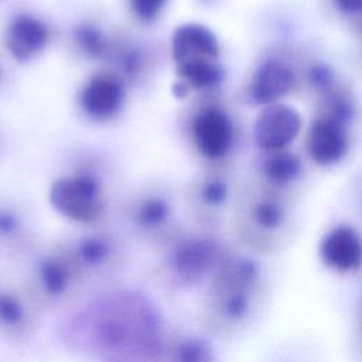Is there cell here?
Listing matches in <instances>:
<instances>
[{
	"label": "cell",
	"instance_id": "ac0fdd59",
	"mask_svg": "<svg viewBox=\"0 0 362 362\" xmlns=\"http://www.w3.org/2000/svg\"><path fill=\"white\" fill-rule=\"evenodd\" d=\"M177 75L180 81L187 83L189 89H211L218 86L223 79L222 68L212 59H188L177 64Z\"/></svg>",
	"mask_w": 362,
	"mask_h": 362
},
{
	"label": "cell",
	"instance_id": "52a82bcc",
	"mask_svg": "<svg viewBox=\"0 0 362 362\" xmlns=\"http://www.w3.org/2000/svg\"><path fill=\"white\" fill-rule=\"evenodd\" d=\"M303 119L290 105L272 103L262 109L255 122L253 134L256 144L269 151H281L298 136Z\"/></svg>",
	"mask_w": 362,
	"mask_h": 362
},
{
	"label": "cell",
	"instance_id": "5bb4252c",
	"mask_svg": "<svg viewBox=\"0 0 362 362\" xmlns=\"http://www.w3.org/2000/svg\"><path fill=\"white\" fill-rule=\"evenodd\" d=\"M81 106L88 116L105 120L113 117L123 106L124 89L119 79L110 75H95L81 92Z\"/></svg>",
	"mask_w": 362,
	"mask_h": 362
},
{
	"label": "cell",
	"instance_id": "7402d4cb",
	"mask_svg": "<svg viewBox=\"0 0 362 362\" xmlns=\"http://www.w3.org/2000/svg\"><path fill=\"white\" fill-rule=\"evenodd\" d=\"M228 195H229L228 185L223 181L212 180L205 182L201 187L198 198L206 211L215 212V211H219L226 204Z\"/></svg>",
	"mask_w": 362,
	"mask_h": 362
},
{
	"label": "cell",
	"instance_id": "7a4b0ae2",
	"mask_svg": "<svg viewBox=\"0 0 362 362\" xmlns=\"http://www.w3.org/2000/svg\"><path fill=\"white\" fill-rule=\"evenodd\" d=\"M270 274L253 253L229 250L204 286L201 321L211 338L233 339L260 317L270 296Z\"/></svg>",
	"mask_w": 362,
	"mask_h": 362
},
{
	"label": "cell",
	"instance_id": "603a6c76",
	"mask_svg": "<svg viewBox=\"0 0 362 362\" xmlns=\"http://www.w3.org/2000/svg\"><path fill=\"white\" fill-rule=\"evenodd\" d=\"M168 0H129L133 14L141 21H153L158 17Z\"/></svg>",
	"mask_w": 362,
	"mask_h": 362
},
{
	"label": "cell",
	"instance_id": "f1b7e54d",
	"mask_svg": "<svg viewBox=\"0 0 362 362\" xmlns=\"http://www.w3.org/2000/svg\"><path fill=\"white\" fill-rule=\"evenodd\" d=\"M0 81H1V69H0Z\"/></svg>",
	"mask_w": 362,
	"mask_h": 362
},
{
	"label": "cell",
	"instance_id": "9c48e42d",
	"mask_svg": "<svg viewBox=\"0 0 362 362\" xmlns=\"http://www.w3.org/2000/svg\"><path fill=\"white\" fill-rule=\"evenodd\" d=\"M37 281L41 293L52 301H65L75 297L85 280L65 250L40 257Z\"/></svg>",
	"mask_w": 362,
	"mask_h": 362
},
{
	"label": "cell",
	"instance_id": "ffe728a7",
	"mask_svg": "<svg viewBox=\"0 0 362 362\" xmlns=\"http://www.w3.org/2000/svg\"><path fill=\"white\" fill-rule=\"evenodd\" d=\"M74 40L78 47L90 58H100L107 51L105 34L92 24H81L74 31Z\"/></svg>",
	"mask_w": 362,
	"mask_h": 362
},
{
	"label": "cell",
	"instance_id": "44dd1931",
	"mask_svg": "<svg viewBox=\"0 0 362 362\" xmlns=\"http://www.w3.org/2000/svg\"><path fill=\"white\" fill-rule=\"evenodd\" d=\"M25 318L24 303L14 294L0 291V322L17 328L25 322Z\"/></svg>",
	"mask_w": 362,
	"mask_h": 362
},
{
	"label": "cell",
	"instance_id": "7c38bea8",
	"mask_svg": "<svg viewBox=\"0 0 362 362\" xmlns=\"http://www.w3.org/2000/svg\"><path fill=\"white\" fill-rule=\"evenodd\" d=\"M171 205L158 195L141 199L132 212V223L137 233L157 249H161L175 235L171 232Z\"/></svg>",
	"mask_w": 362,
	"mask_h": 362
},
{
	"label": "cell",
	"instance_id": "4316f807",
	"mask_svg": "<svg viewBox=\"0 0 362 362\" xmlns=\"http://www.w3.org/2000/svg\"><path fill=\"white\" fill-rule=\"evenodd\" d=\"M334 7L344 14H359L362 10V0H332Z\"/></svg>",
	"mask_w": 362,
	"mask_h": 362
},
{
	"label": "cell",
	"instance_id": "8fae6325",
	"mask_svg": "<svg viewBox=\"0 0 362 362\" xmlns=\"http://www.w3.org/2000/svg\"><path fill=\"white\" fill-rule=\"evenodd\" d=\"M192 137L204 157L211 160L222 158L228 154L233 140V127L229 116L215 107L201 112L194 120Z\"/></svg>",
	"mask_w": 362,
	"mask_h": 362
},
{
	"label": "cell",
	"instance_id": "cb8c5ba5",
	"mask_svg": "<svg viewBox=\"0 0 362 362\" xmlns=\"http://www.w3.org/2000/svg\"><path fill=\"white\" fill-rule=\"evenodd\" d=\"M334 79L332 69L325 64H317L308 71V81L317 90H328Z\"/></svg>",
	"mask_w": 362,
	"mask_h": 362
},
{
	"label": "cell",
	"instance_id": "ba28073f",
	"mask_svg": "<svg viewBox=\"0 0 362 362\" xmlns=\"http://www.w3.org/2000/svg\"><path fill=\"white\" fill-rule=\"evenodd\" d=\"M318 257L322 266L338 274H358L362 267V240L359 232L349 225L329 229L320 240Z\"/></svg>",
	"mask_w": 362,
	"mask_h": 362
},
{
	"label": "cell",
	"instance_id": "6da1fadb",
	"mask_svg": "<svg viewBox=\"0 0 362 362\" xmlns=\"http://www.w3.org/2000/svg\"><path fill=\"white\" fill-rule=\"evenodd\" d=\"M85 331L86 344L103 362H153L165 328L148 297L117 290L92 304Z\"/></svg>",
	"mask_w": 362,
	"mask_h": 362
},
{
	"label": "cell",
	"instance_id": "3957f363",
	"mask_svg": "<svg viewBox=\"0 0 362 362\" xmlns=\"http://www.w3.org/2000/svg\"><path fill=\"white\" fill-rule=\"evenodd\" d=\"M158 250L151 269L157 284L170 291H187L204 287L230 249L211 235L175 233Z\"/></svg>",
	"mask_w": 362,
	"mask_h": 362
},
{
	"label": "cell",
	"instance_id": "e0dca14e",
	"mask_svg": "<svg viewBox=\"0 0 362 362\" xmlns=\"http://www.w3.org/2000/svg\"><path fill=\"white\" fill-rule=\"evenodd\" d=\"M294 83L293 71L283 62L269 59L260 64L250 82V98L262 106L277 103Z\"/></svg>",
	"mask_w": 362,
	"mask_h": 362
},
{
	"label": "cell",
	"instance_id": "d4e9b609",
	"mask_svg": "<svg viewBox=\"0 0 362 362\" xmlns=\"http://www.w3.org/2000/svg\"><path fill=\"white\" fill-rule=\"evenodd\" d=\"M120 62L123 72H126V75L129 76H134L140 71L141 57L136 49H127V52H123Z\"/></svg>",
	"mask_w": 362,
	"mask_h": 362
},
{
	"label": "cell",
	"instance_id": "8992f818",
	"mask_svg": "<svg viewBox=\"0 0 362 362\" xmlns=\"http://www.w3.org/2000/svg\"><path fill=\"white\" fill-rule=\"evenodd\" d=\"M243 243L253 255H273L284 249L288 239V212L273 198L252 205L240 223Z\"/></svg>",
	"mask_w": 362,
	"mask_h": 362
},
{
	"label": "cell",
	"instance_id": "2e32d148",
	"mask_svg": "<svg viewBox=\"0 0 362 362\" xmlns=\"http://www.w3.org/2000/svg\"><path fill=\"white\" fill-rule=\"evenodd\" d=\"M346 126L329 116L314 120L310 130L308 151L320 165H332L342 160L348 150Z\"/></svg>",
	"mask_w": 362,
	"mask_h": 362
},
{
	"label": "cell",
	"instance_id": "484cf974",
	"mask_svg": "<svg viewBox=\"0 0 362 362\" xmlns=\"http://www.w3.org/2000/svg\"><path fill=\"white\" fill-rule=\"evenodd\" d=\"M20 226L18 218L8 211H0V236H10L17 232Z\"/></svg>",
	"mask_w": 362,
	"mask_h": 362
},
{
	"label": "cell",
	"instance_id": "4fadbf2b",
	"mask_svg": "<svg viewBox=\"0 0 362 362\" xmlns=\"http://www.w3.org/2000/svg\"><path fill=\"white\" fill-rule=\"evenodd\" d=\"M49 40L48 27L30 14L16 16L7 27L6 47L20 62H25L44 51Z\"/></svg>",
	"mask_w": 362,
	"mask_h": 362
},
{
	"label": "cell",
	"instance_id": "5b68a950",
	"mask_svg": "<svg viewBox=\"0 0 362 362\" xmlns=\"http://www.w3.org/2000/svg\"><path fill=\"white\" fill-rule=\"evenodd\" d=\"M83 280H107L115 277L127 263V252L110 233L90 232L79 236L64 249Z\"/></svg>",
	"mask_w": 362,
	"mask_h": 362
},
{
	"label": "cell",
	"instance_id": "277c9868",
	"mask_svg": "<svg viewBox=\"0 0 362 362\" xmlns=\"http://www.w3.org/2000/svg\"><path fill=\"white\" fill-rule=\"evenodd\" d=\"M49 204L64 218L82 225L99 222L107 206L100 182L88 174L54 181L49 188Z\"/></svg>",
	"mask_w": 362,
	"mask_h": 362
},
{
	"label": "cell",
	"instance_id": "d6986e66",
	"mask_svg": "<svg viewBox=\"0 0 362 362\" xmlns=\"http://www.w3.org/2000/svg\"><path fill=\"white\" fill-rule=\"evenodd\" d=\"M264 175L276 185L293 182L301 173V161L297 156L284 150L270 153L263 164Z\"/></svg>",
	"mask_w": 362,
	"mask_h": 362
},
{
	"label": "cell",
	"instance_id": "30bf717a",
	"mask_svg": "<svg viewBox=\"0 0 362 362\" xmlns=\"http://www.w3.org/2000/svg\"><path fill=\"white\" fill-rule=\"evenodd\" d=\"M153 362H219V359L208 334L165 329Z\"/></svg>",
	"mask_w": 362,
	"mask_h": 362
},
{
	"label": "cell",
	"instance_id": "83f0119b",
	"mask_svg": "<svg viewBox=\"0 0 362 362\" xmlns=\"http://www.w3.org/2000/svg\"><path fill=\"white\" fill-rule=\"evenodd\" d=\"M188 93H189V86H188L187 83H184L182 81H178V82L174 83V86H173V95H174L175 98L184 99V98L188 96Z\"/></svg>",
	"mask_w": 362,
	"mask_h": 362
},
{
	"label": "cell",
	"instance_id": "9a60e30c",
	"mask_svg": "<svg viewBox=\"0 0 362 362\" xmlns=\"http://www.w3.org/2000/svg\"><path fill=\"white\" fill-rule=\"evenodd\" d=\"M171 52L175 64L188 59H212L219 55V42L215 33L199 23H184L175 27L171 37Z\"/></svg>",
	"mask_w": 362,
	"mask_h": 362
}]
</instances>
